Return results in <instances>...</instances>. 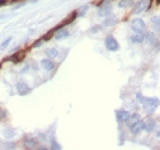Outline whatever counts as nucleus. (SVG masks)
Instances as JSON below:
<instances>
[{"label":"nucleus","instance_id":"obj_1","mask_svg":"<svg viewBox=\"0 0 160 150\" xmlns=\"http://www.w3.org/2000/svg\"><path fill=\"white\" fill-rule=\"evenodd\" d=\"M139 100L145 106L147 110H153L154 108L158 107V103H159L158 99H147V97H142L141 95H139Z\"/></svg>","mask_w":160,"mask_h":150},{"label":"nucleus","instance_id":"obj_2","mask_svg":"<svg viewBox=\"0 0 160 150\" xmlns=\"http://www.w3.org/2000/svg\"><path fill=\"white\" fill-rule=\"evenodd\" d=\"M104 45H105V47H106L109 51H111V52H114V51L119 49V44L117 43V40L114 39L113 37H111V36H109V37L105 38Z\"/></svg>","mask_w":160,"mask_h":150},{"label":"nucleus","instance_id":"obj_3","mask_svg":"<svg viewBox=\"0 0 160 150\" xmlns=\"http://www.w3.org/2000/svg\"><path fill=\"white\" fill-rule=\"evenodd\" d=\"M149 7V2H147V0H140L137 4L134 6V9H133V14H140L142 13L143 10H145V9Z\"/></svg>","mask_w":160,"mask_h":150},{"label":"nucleus","instance_id":"obj_4","mask_svg":"<svg viewBox=\"0 0 160 150\" xmlns=\"http://www.w3.org/2000/svg\"><path fill=\"white\" fill-rule=\"evenodd\" d=\"M132 28L136 32H143L144 29H145V23L141 18H135L134 21L132 22Z\"/></svg>","mask_w":160,"mask_h":150},{"label":"nucleus","instance_id":"obj_5","mask_svg":"<svg viewBox=\"0 0 160 150\" xmlns=\"http://www.w3.org/2000/svg\"><path fill=\"white\" fill-rule=\"evenodd\" d=\"M77 16H78V15H77V12H72V13L69 14V15H68V17L65 18L63 22H61V23H60V25L55 28L54 30H57V29H60V28L65 27V25H68V24H71V23H72V22L74 21V20H76V17H77Z\"/></svg>","mask_w":160,"mask_h":150},{"label":"nucleus","instance_id":"obj_6","mask_svg":"<svg viewBox=\"0 0 160 150\" xmlns=\"http://www.w3.org/2000/svg\"><path fill=\"white\" fill-rule=\"evenodd\" d=\"M54 37L55 39L57 40H62V39H65L69 37V31L63 29V28H60L57 30H54Z\"/></svg>","mask_w":160,"mask_h":150},{"label":"nucleus","instance_id":"obj_7","mask_svg":"<svg viewBox=\"0 0 160 150\" xmlns=\"http://www.w3.org/2000/svg\"><path fill=\"white\" fill-rule=\"evenodd\" d=\"M143 126H144V122L139 119L130 125V131H132L133 134H139V133L143 129Z\"/></svg>","mask_w":160,"mask_h":150},{"label":"nucleus","instance_id":"obj_8","mask_svg":"<svg viewBox=\"0 0 160 150\" xmlns=\"http://www.w3.org/2000/svg\"><path fill=\"white\" fill-rule=\"evenodd\" d=\"M25 55H26L25 51H20V52H17L16 54L12 55V56L9 58V60L13 62V63H21V62L24 60Z\"/></svg>","mask_w":160,"mask_h":150},{"label":"nucleus","instance_id":"obj_9","mask_svg":"<svg viewBox=\"0 0 160 150\" xmlns=\"http://www.w3.org/2000/svg\"><path fill=\"white\" fill-rule=\"evenodd\" d=\"M116 115H117V120L119 123H122V122H127L128 118H129V112L125 110H118L116 111Z\"/></svg>","mask_w":160,"mask_h":150},{"label":"nucleus","instance_id":"obj_10","mask_svg":"<svg viewBox=\"0 0 160 150\" xmlns=\"http://www.w3.org/2000/svg\"><path fill=\"white\" fill-rule=\"evenodd\" d=\"M111 10H112V6L110 4L101 6V8L99 9V16H108V15H110Z\"/></svg>","mask_w":160,"mask_h":150},{"label":"nucleus","instance_id":"obj_11","mask_svg":"<svg viewBox=\"0 0 160 150\" xmlns=\"http://www.w3.org/2000/svg\"><path fill=\"white\" fill-rule=\"evenodd\" d=\"M16 88H17V92L20 93V95H25L28 93H30V88L25 83H18L16 85Z\"/></svg>","mask_w":160,"mask_h":150},{"label":"nucleus","instance_id":"obj_12","mask_svg":"<svg viewBox=\"0 0 160 150\" xmlns=\"http://www.w3.org/2000/svg\"><path fill=\"white\" fill-rule=\"evenodd\" d=\"M130 40H132V43H134V44H141L143 40H144V35H143L142 32H137V33L132 36Z\"/></svg>","mask_w":160,"mask_h":150},{"label":"nucleus","instance_id":"obj_13","mask_svg":"<svg viewBox=\"0 0 160 150\" xmlns=\"http://www.w3.org/2000/svg\"><path fill=\"white\" fill-rule=\"evenodd\" d=\"M40 64L43 66L45 70L47 71H52L54 69V63L52 61H49V60H43V61L40 62Z\"/></svg>","mask_w":160,"mask_h":150},{"label":"nucleus","instance_id":"obj_14","mask_svg":"<svg viewBox=\"0 0 160 150\" xmlns=\"http://www.w3.org/2000/svg\"><path fill=\"white\" fill-rule=\"evenodd\" d=\"M24 148H26V149H35V147H37V141L35 140H33V139H28V140H25L24 141Z\"/></svg>","mask_w":160,"mask_h":150},{"label":"nucleus","instance_id":"obj_15","mask_svg":"<svg viewBox=\"0 0 160 150\" xmlns=\"http://www.w3.org/2000/svg\"><path fill=\"white\" fill-rule=\"evenodd\" d=\"M118 20L116 17H113V16H110V17H108L105 21H104V25L105 27H111V25H114V24H117Z\"/></svg>","mask_w":160,"mask_h":150},{"label":"nucleus","instance_id":"obj_16","mask_svg":"<svg viewBox=\"0 0 160 150\" xmlns=\"http://www.w3.org/2000/svg\"><path fill=\"white\" fill-rule=\"evenodd\" d=\"M143 128H144L145 131H147V132H151V131H153V128H154V122H153L152 119L147 120V123H144Z\"/></svg>","mask_w":160,"mask_h":150},{"label":"nucleus","instance_id":"obj_17","mask_svg":"<svg viewBox=\"0 0 160 150\" xmlns=\"http://www.w3.org/2000/svg\"><path fill=\"white\" fill-rule=\"evenodd\" d=\"M134 1L133 0H121L119 2V7L120 8H125V7H129V6H133Z\"/></svg>","mask_w":160,"mask_h":150},{"label":"nucleus","instance_id":"obj_18","mask_svg":"<svg viewBox=\"0 0 160 150\" xmlns=\"http://www.w3.org/2000/svg\"><path fill=\"white\" fill-rule=\"evenodd\" d=\"M46 54H47L49 58H56L57 55H58V52H57L55 48H48V49H46Z\"/></svg>","mask_w":160,"mask_h":150},{"label":"nucleus","instance_id":"obj_19","mask_svg":"<svg viewBox=\"0 0 160 150\" xmlns=\"http://www.w3.org/2000/svg\"><path fill=\"white\" fill-rule=\"evenodd\" d=\"M2 134H4L5 137H7V139H12V137H14V135H15V132H14L13 129H4Z\"/></svg>","mask_w":160,"mask_h":150},{"label":"nucleus","instance_id":"obj_20","mask_svg":"<svg viewBox=\"0 0 160 150\" xmlns=\"http://www.w3.org/2000/svg\"><path fill=\"white\" fill-rule=\"evenodd\" d=\"M8 117V112L4 108H0V120H5Z\"/></svg>","mask_w":160,"mask_h":150},{"label":"nucleus","instance_id":"obj_21","mask_svg":"<svg viewBox=\"0 0 160 150\" xmlns=\"http://www.w3.org/2000/svg\"><path fill=\"white\" fill-rule=\"evenodd\" d=\"M10 41H12V38L9 37V38H7V39H6L4 43H2V44L0 45V49H1V51H4V49L7 48V46L9 45V43H10Z\"/></svg>","mask_w":160,"mask_h":150},{"label":"nucleus","instance_id":"obj_22","mask_svg":"<svg viewBox=\"0 0 160 150\" xmlns=\"http://www.w3.org/2000/svg\"><path fill=\"white\" fill-rule=\"evenodd\" d=\"M152 23H153V25H154V28H156L157 30L159 31V24H160V22H159V17L158 16H154V17L152 18Z\"/></svg>","mask_w":160,"mask_h":150},{"label":"nucleus","instance_id":"obj_23","mask_svg":"<svg viewBox=\"0 0 160 150\" xmlns=\"http://www.w3.org/2000/svg\"><path fill=\"white\" fill-rule=\"evenodd\" d=\"M87 9H88V6H87V5H85V6H84L81 9H79V13H77V14H79V16H84V15L86 14Z\"/></svg>","mask_w":160,"mask_h":150},{"label":"nucleus","instance_id":"obj_24","mask_svg":"<svg viewBox=\"0 0 160 150\" xmlns=\"http://www.w3.org/2000/svg\"><path fill=\"white\" fill-rule=\"evenodd\" d=\"M43 41H45V40H43V39L37 40V41H35V44L32 45V47H33V48H37V47H40V46H41V45L43 44Z\"/></svg>","mask_w":160,"mask_h":150},{"label":"nucleus","instance_id":"obj_25","mask_svg":"<svg viewBox=\"0 0 160 150\" xmlns=\"http://www.w3.org/2000/svg\"><path fill=\"white\" fill-rule=\"evenodd\" d=\"M53 35H54V30H50V31H48V33L45 37H43V40H49L50 38L53 37Z\"/></svg>","mask_w":160,"mask_h":150},{"label":"nucleus","instance_id":"obj_26","mask_svg":"<svg viewBox=\"0 0 160 150\" xmlns=\"http://www.w3.org/2000/svg\"><path fill=\"white\" fill-rule=\"evenodd\" d=\"M147 40H149L150 44H153V41H154V36H153V33H149V35H147Z\"/></svg>","mask_w":160,"mask_h":150},{"label":"nucleus","instance_id":"obj_27","mask_svg":"<svg viewBox=\"0 0 160 150\" xmlns=\"http://www.w3.org/2000/svg\"><path fill=\"white\" fill-rule=\"evenodd\" d=\"M62 147L60 146V144H57L56 141H53L52 142V149H61Z\"/></svg>","mask_w":160,"mask_h":150},{"label":"nucleus","instance_id":"obj_28","mask_svg":"<svg viewBox=\"0 0 160 150\" xmlns=\"http://www.w3.org/2000/svg\"><path fill=\"white\" fill-rule=\"evenodd\" d=\"M100 29H101V27H95V28H93V29H91V33H94V32H95V31L100 30Z\"/></svg>","mask_w":160,"mask_h":150},{"label":"nucleus","instance_id":"obj_29","mask_svg":"<svg viewBox=\"0 0 160 150\" xmlns=\"http://www.w3.org/2000/svg\"><path fill=\"white\" fill-rule=\"evenodd\" d=\"M7 4V0H0V6H4Z\"/></svg>","mask_w":160,"mask_h":150},{"label":"nucleus","instance_id":"obj_30","mask_svg":"<svg viewBox=\"0 0 160 150\" xmlns=\"http://www.w3.org/2000/svg\"><path fill=\"white\" fill-rule=\"evenodd\" d=\"M105 1H106V0H100V1H99V4H97V6H101V5L104 4Z\"/></svg>","mask_w":160,"mask_h":150},{"label":"nucleus","instance_id":"obj_31","mask_svg":"<svg viewBox=\"0 0 160 150\" xmlns=\"http://www.w3.org/2000/svg\"><path fill=\"white\" fill-rule=\"evenodd\" d=\"M13 1H17V0H13Z\"/></svg>","mask_w":160,"mask_h":150},{"label":"nucleus","instance_id":"obj_32","mask_svg":"<svg viewBox=\"0 0 160 150\" xmlns=\"http://www.w3.org/2000/svg\"><path fill=\"white\" fill-rule=\"evenodd\" d=\"M0 68H1V64H0Z\"/></svg>","mask_w":160,"mask_h":150}]
</instances>
